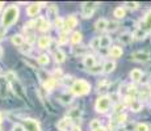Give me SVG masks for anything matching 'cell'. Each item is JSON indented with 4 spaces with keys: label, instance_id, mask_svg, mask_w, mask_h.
Here are the masks:
<instances>
[{
    "label": "cell",
    "instance_id": "obj_1",
    "mask_svg": "<svg viewBox=\"0 0 151 131\" xmlns=\"http://www.w3.org/2000/svg\"><path fill=\"white\" fill-rule=\"evenodd\" d=\"M19 14H20V9L17 5H9V7L5 8L4 13H3V17H1V25L4 28H9L12 26L14 22L19 20Z\"/></svg>",
    "mask_w": 151,
    "mask_h": 131
},
{
    "label": "cell",
    "instance_id": "obj_2",
    "mask_svg": "<svg viewBox=\"0 0 151 131\" xmlns=\"http://www.w3.org/2000/svg\"><path fill=\"white\" fill-rule=\"evenodd\" d=\"M71 93L75 96H84L91 91V85L86 80H75L71 85Z\"/></svg>",
    "mask_w": 151,
    "mask_h": 131
},
{
    "label": "cell",
    "instance_id": "obj_3",
    "mask_svg": "<svg viewBox=\"0 0 151 131\" xmlns=\"http://www.w3.org/2000/svg\"><path fill=\"white\" fill-rule=\"evenodd\" d=\"M110 104H112V100H110L109 96H100V97L96 100V112L99 113H105L109 110L110 107Z\"/></svg>",
    "mask_w": 151,
    "mask_h": 131
},
{
    "label": "cell",
    "instance_id": "obj_4",
    "mask_svg": "<svg viewBox=\"0 0 151 131\" xmlns=\"http://www.w3.org/2000/svg\"><path fill=\"white\" fill-rule=\"evenodd\" d=\"M99 3H92V1H86L82 4V16L84 19H89V17H92V14L93 12L96 11V8L99 7Z\"/></svg>",
    "mask_w": 151,
    "mask_h": 131
},
{
    "label": "cell",
    "instance_id": "obj_5",
    "mask_svg": "<svg viewBox=\"0 0 151 131\" xmlns=\"http://www.w3.org/2000/svg\"><path fill=\"white\" fill-rule=\"evenodd\" d=\"M130 58H132V60H134V62H139V63H145V62H149L151 55L149 51H135L133 52L132 55H130Z\"/></svg>",
    "mask_w": 151,
    "mask_h": 131
},
{
    "label": "cell",
    "instance_id": "obj_6",
    "mask_svg": "<svg viewBox=\"0 0 151 131\" xmlns=\"http://www.w3.org/2000/svg\"><path fill=\"white\" fill-rule=\"evenodd\" d=\"M11 87H12V89H13L14 94H16L17 97H20L21 100L27 101V93H25L24 87H22L21 84H20V81H19V80H14L13 83L11 84Z\"/></svg>",
    "mask_w": 151,
    "mask_h": 131
},
{
    "label": "cell",
    "instance_id": "obj_7",
    "mask_svg": "<svg viewBox=\"0 0 151 131\" xmlns=\"http://www.w3.org/2000/svg\"><path fill=\"white\" fill-rule=\"evenodd\" d=\"M24 126L25 131H41V127H40V123L36 121V119H32V118H28V119H24Z\"/></svg>",
    "mask_w": 151,
    "mask_h": 131
},
{
    "label": "cell",
    "instance_id": "obj_8",
    "mask_svg": "<svg viewBox=\"0 0 151 131\" xmlns=\"http://www.w3.org/2000/svg\"><path fill=\"white\" fill-rule=\"evenodd\" d=\"M57 127H58V130H60V131H68V130H71L72 129V119L68 118V117L62 118L57 123Z\"/></svg>",
    "mask_w": 151,
    "mask_h": 131
},
{
    "label": "cell",
    "instance_id": "obj_9",
    "mask_svg": "<svg viewBox=\"0 0 151 131\" xmlns=\"http://www.w3.org/2000/svg\"><path fill=\"white\" fill-rule=\"evenodd\" d=\"M34 24H36V28L41 31H45L50 28V22H49L46 19H43V17H38V19L34 21Z\"/></svg>",
    "mask_w": 151,
    "mask_h": 131
},
{
    "label": "cell",
    "instance_id": "obj_10",
    "mask_svg": "<svg viewBox=\"0 0 151 131\" xmlns=\"http://www.w3.org/2000/svg\"><path fill=\"white\" fill-rule=\"evenodd\" d=\"M139 28L142 29V30H145L147 34L151 31V11L150 12H147V14L145 16V19H143V21H142V24Z\"/></svg>",
    "mask_w": 151,
    "mask_h": 131
},
{
    "label": "cell",
    "instance_id": "obj_11",
    "mask_svg": "<svg viewBox=\"0 0 151 131\" xmlns=\"http://www.w3.org/2000/svg\"><path fill=\"white\" fill-rule=\"evenodd\" d=\"M78 25V19L75 16H68L65 21V30L63 31H67L70 29H74L75 26Z\"/></svg>",
    "mask_w": 151,
    "mask_h": 131
},
{
    "label": "cell",
    "instance_id": "obj_12",
    "mask_svg": "<svg viewBox=\"0 0 151 131\" xmlns=\"http://www.w3.org/2000/svg\"><path fill=\"white\" fill-rule=\"evenodd\" d=\"M40 9H41V5H40V3H34V4H30L28 7L27 13H28V16L34 17V16H37V14H38Z\"/></svg>",
    "mask_w": 151,
    "mask_h": 131
},
{
    "label": "cell",
    "instance_id": "obj_13",
    "mask_svg": "<svg viewBox=\"0 0 151 131\" xmlns=\"http://www.w3.org/2000/svg\"><path fill=\"white\" fill-rule=\"evenodd\" d=\"M118 39H120V42L124 43V45H129V43L133 42L134 36H133L132 33H129V31H125V33H122L120 37H118Z\"/></svg>",
    "mask_w": 151,
    "mask_h": 131
},
{
    "label": "cell",
    "instance_id": "obj_14",
    "mask_svg": "<svg viewBox=\"0 0 151 131\" xmlns=\"http://www.w3.org/2000/svg\"><path fill=\"white\" fill-rule=\"evenodd\" d=\"M50 43H51L50 37L42 36V37H40V39H38V47L40 49H47L49 46H50Z\"/></svg>",
    "mask_w": 151,
    "mask_h": 131
},
{
    "label": "cell",
    "instance_id": "obj_15",
    "mask_svg": "<svg viewBox=\"0 0 151 131\" xmlns=\"http://www.w3.org/2000/svg\"><path fill=\"white\" fill-rule=\"evenodd\" d=\"M108 20L106 19H99L96 21V24H95V26H96V30L99 31H104L106 30V28H108Z\"/></svg>",
    "mask_w": 151,
    "mask_h": 131
},
{
    "label": "cell",
    "instance_id": "obj_16",
    "mask_svg": "<svg viewBox=\"0 0 151 131\" xmlns=\"http://www.w3.org/2000/svg\"><path fill=\"white\" fill-rule=\"evenodd\" d=\"M83 63L87 68H92L93 66H96V58L93 55H87V57H84Z\"/></svg>",
    "mask_w": 151,
    "mask_h": 131
},
{
    "label": "cell",
    "instance_id": "obj_17",
    "mask_svg": "<svg viewBox=\"0 0 151 131\" xmlns=\"http://www.w3.org/2000/svg\"><path fill=\"white\" fill-rule=\"evenodd\" d=\"M114 68H116V63L113 60H106L103 66V72L104 74H110V72L114 71Z\"/></svg>",
    "mask_w": 151,
    "mask_h": 131
},
{
    "label": "cell",
    "instance_id": "obj_18",
    "mask_svg": "<svg viewBox=\"0 0 151 131\" xmlns=\"http://www.w3.org/2000/svg\"><path fill=\"white\" fill-rule=\"evenodd\" d=\"M130 77H132L133 81H139V80H142V77H143V72L138 68H134L132 72H130Z\"/></svg>",
    "mask_w": 151,
    "mask_h": 131
},
{
    "label": "cell",
    "instance_id": "obj_19",
    "mask_svg": "<svg viewBox=\"0 0 151 131\" xmlns=\"http://www.w3.org/2000/svg\"><path fill=\"white\" fill-rule=\"evenodd\" d=\"M87 51H88V49L86 47V46H79V47H74L72 49V54L74 55H79V57H87Z\"/></svg>",
    "mask_w": 151,
    "mask_h": 131
},
{
    "label": "cell",
    "instance_id": "obj_20",
    "mask_svg": "<svg viewBox=\"0 0 151 131\" xmlns=\"http://www.w3.org/2000/svg\"><path fill=\"white\" fill-rule=\"evenodd\" d=\"M54 58L57 60V63H63L66 60V54L60 49H58V50L54 51Z\"/></svg>",
    "mask_w": 151,
    "mask_h": 131
},
{
    "label": "cell",
    "instance_id": "obj_21",
    "mask_svg": "<svg viewBox=\"0 0 151 131\" xmlns=\"http://www.w3.org/2000/svg\"><path fill=\"white\" fill-rule=\"evenodd\" d=\"M37 75H38V77H40V80H41V83H43V84H45L46 81L50 79V75L47 74V71H45V69H42V68L37 69Z\"/></svg>",
    "mask_w": 151,
    "mask_h": 131
},
{
    "label": "cell",
    "instance_id": "obj_22",
    "mask_svg": "<svg viewBox=\"0 0 151 131\" xmlns=\"http://www.w3.org/2000/svg\"><path fill=\"white\" fill-rule=\"evenodd\" d=\"M109 55L112 58H120L121 55H122V49H121L120 46H113L109 51Z\"/></svg>",
    "mask_w": 151,
    "mask_h": 131
},
{
    "label": "cell",
    "instance_id": "obj_23",
    "mask_svg": "<svg viewBox=\"0 0 151 131\" xmlns=\"http://www.w3.org/2000/svg\"><path fill=\"white\" fill-rule=\"evenodd\" d=\"M7 83L5 77H0V97H5L7 94Z\"/></svg>",
    "mask_w": 151,
    "mask_h": 131
},
{
    "label": "cell",
    "instance_id": "obj_24",
    "mask_svg": "<svg viewBox=\"0 0 151 131\" xmlns=\"http://www.w3.org/2000/svg\"><path fill=\"white\" fill-rule=\"evenodd\" d=\"M110 43H112V38H110L109 36H103L100 37V47L101 49H105L110 46Z\"/></svg>",
    "mask_w": 151,
    "mask_h": 131
},
{
    "label": "cell",
    "instance_id": "obj_25",
    "mask_svg": "<svg viewBox=\"0 0 151 131\" xmlns=\"http://www.w3.org/2000/svg\"><path fill=\"white\" fill-rule=\"evenodd\" d=\"M43 85H45L46 91H53V89L55 88V85H57V79H55V77H50L45 84H43Z\"/></svg>",
    "mask_w": 151,
    "mask_h": 131
},
{
    "label": "cell",
    "instance_id": "obj_26",
    "mask_svg": "<svg viewBox=\"0 0 151 131\" xmlns=\"http://www.w3.org/2000/svg\"><path fill=\"white\" fill-rule=\"evenodd\" d=\"M130 109L133 110V112H139V110H142V102L141 101H138V100H134L133 98L132 101H130Z\"/></svg>",
    "mask_w": 151,
    "mask_h": 131
},
{
    "label": "cell",
    "instance_id": "obj_27",
    "mask_svg": "<svg viewBox=\"0 0 151 131\" xmlns=\"http://www.w3.org/2000/svg\"><path fill=\"white\" fill-rule=\"evenodd\" d=\"M12 43L13 45H16V46H20L21 47L22 45H24V37L21 36V34H14V36L12 37Z\"/></svg>",
    "mask_w": 151,
    "mask_h": 131
},
{
    "label": "cell",
    "instance_id": "obj_28",
    "mask_svg": "<svg viewBox=\"0 0 151 131\" xmlns=\"http://www.w3.org/2000/svg\"><path fill=\"white\" fill-rule=\"evenodd\" d=\"M109 85H110L109 80H101V81H99V83H97V91L99 92L106 91V89L109 88Z\"/></svg>",
    "mask_w": 151,
    "mask_h": 131
},
{
    "label": "cell",
    "instance_id": "obj_29",
    "mask_svg": "<svg viewBox=\"0 0 151 131\" xmlns=\"http://www.w3.org/2000/svg\"><path fill=\"white\" fill-rule=\"evenodd\" d=\"M59 100H60V102L62 104L67 105V104H70L72 101V94H68V92H66V93H63V94L59 96Z\"/></svg>",
    "mask_w": 151,
    "mask_h": 131
},
{
    "label": "cell",
    "instance_id": "obj_30",
    "mask_svg": "<svg viewBox=\"0 0 151 131\" xmlns=\"http://www.w3.org/2000/svg\"><path fill=\"white\" fill-rule=\"evenodd\" d=\"M47 16L51 19H57L58 16V8L55 5H49L47 7Z\"/></svg>",
    "mask_w": 151,
    "mask_h": 131
},
{
    "label": "cell",
    "instance_id": "obj_31",
    "mask_svg": "<svg viewBox=\"0 0 151 131\" xmlns=\"http://www.w3.org/2000/svg\"><path fill=\"white\" fill-rule=\"evenodd\" d=\"M133 36H134V38H137V39H145L147 37V33L145 30H142L141 28H138L137 30L134 31V34H133Z\"/></svg>",
    "mask_w": 151,
    "mask_h": 131
},
{
    "label": "cell",
    "instance_id": "obj_32",
    "mask_svg": "<svg viewBox=\"0 0 151 131\" xmlns=\"http://www.w3.org/2000/svg\"><path fill=\"white\" fill-rule=\"evenodd\" d=\"M71 43H74V45H78V43H80V41H82V33H79V31H75V33H72L71 36Z\"/></svg>",
    "mask_w": 151,
    "mask_h": 131
},
{
    "label": "cell",
    "instance_id": "obj_33",
    "mask_svg": "<svg viewBox=\"0 0 151 131\" xmlns=\"http://www.w3.org/2000/svg\"><path fill=\"white\" fill-rule=\"evenodd\" d=\"M113 14L116 16V19H124L125 17V8L117 7L114 11H113Z\"/></svg>",
    "mask_w": 151,
    "mask_h": 131
},
{
    "label": "cell",
    "instance_id": "obj_34",
    "mask_svg": "<svg viewBox=\"0 0 151 131\" xmlns=\"http://www.w3.org/2000/svg\"><path fill=\"white\" fill-rule=\"evenodd\" d=\"M80 117H82V112L79 109H72L68 113V118H71V119H79Z\"/></svg>",
    "mask_w": 151,
    "mask_h": 131
},
{
    "label": "cell",
    "instance_id": "obj_35",
    "mask_svg": "<svg viewBox=\"0 0 151 131\" xmlns=\"http://www.w3.org/2000/svg\"><path fill=\"white\" fill-rule=\"evenodd\" d=\"M67 41H68V33H67V31H62V33L59 34V37H58V43L65 45Z\"/></svg>",
    "mask_w": 151,
    "mask_h": 131
},
{
    "label": "cell",
    "instance_id": "obj_36",
    "mask_svg": "<svg viewBox=\"0 0 151 131\" xmlns=\"http://www.w3.org/2000/svg\"><path fill=\"white\" fill-rule=\"evenodd\" d=\"M4 77H5V80H7V81H8V83H9V84H12L14 80H17V77H16V74H14L13 71H8L7 74H5V76H4Z\"/></svg>",
    "mask_w": 151,
    "mask_h": 131
},
{
    "label": "cell",
    "instance_id": "obj_37",
    "mask_svg": "<svg viewBox=\"0 0 151 131\" xmlns=\"http://www.w3.org/2000/svg\"><path fill=\"white\" fill-rule=\"evenodd\" d=\"M88 72H89V74H92V75L101 74V72H103V66H100V64L93 66L92 68H88Z\"/></svg>",
    "mask_w": 151,
    "mask_h": 131
},
{
    "label": "cell",
    "instance_id": "obj_38",
    "mask_svg": "<svg viewBox=\"0 0 151 131\" xmlns=\"http://www.w3.org/2000/svg\"><path fill=\"white\" fill-rule=\"evenodd\" d=\"M37 62H38L41 66H46V64H49L50 59H49L47 55H40V57L37 58Z\"/></svg>",
    "mask_w": 151,
    "mask_h": 131
},
{
    "label": "cell",
    "instance_id": "obj_39",
    "mask_svg": "<svg viewBox=\"0 0 151 131\" xmlns=\"http://www.w3.org/2000/svg\"><path fill=\"white\" fill-rule=\"evenodd\" d=\"M118 26H120V24H118L117 21H109L106 30H108V31H114V30H117V29H118Z\"/></svg>",
    "mask_w": 151,
    "mask_h": 131
},
{
    "label": "cell",
    "instance_id": "obj_40",
    "mask_svg": "<svg viewBox=\"0 0 151 131\" xmlns=\"http://www.w3.org/2000/svg\"><path fill=\"white\" fill-rule=\"evenodd\" d=\"M135 131H150V126L147 123H138L135 126Z\"/></svg>",
    "mask_w": 151,
    "mask_h": 131
},
{
    "label": "cell",
    "instance_id": "obj_41",
    "mask_svg": "<svg viewBox=\"0 0 151 131\" xmlns=\"http://www.w3.org/2000/svg\"><path fill=\"white\" fill-rule=\"evenodd\" d=\"M89 127H91V130H92V131L97 130L99 127H101L100 121H99V119H93V121H91V123H89Z\"/></svg>",
    "mask_w": 151,
    "mask_h": 131
},
{
    "label": "cell",
    "instance_id": "obj_42",
    "mask_svg": "<svg viewBox=\"0 0 151 131\" xmlns=\"http://www.w3.org/2000/svg\"><path fill=\"white\" fill-rule=\"evenodd\" d=\"M124 5L126 8H129V9H137V8L139 7V4L137 1H126Z\"/></svg>",
    "mask_w": 151,
    "mask_h": 131
},
{
    "label": "cell",
    "instance_id": "obj_43",
    "mask_svg": "<svg viewBox=\"0 0 151 131\" xmlns=\"http://www.w3.org/2000/svg\"><path fill=\"white\" fill-rule=\"evenodd\" d=\"M91 47L95 49V50L100 47V37H96V38H93L91 41Z\"/></svg>",
    "mask_w": 151,
    "mask_h": 131
},
{
    "label": "cell",
    "instance_id": "obj_44",
    "mask_svg": "<svg viewBox=\"0 0 151 131\" xmlns=\"http://www.w3.org/2000/svg\"><path fill=\"white\" fill-rule=\"evenodd\" d=\"M126 114H124V113H122V114H118L117 115V118H116V123H117V125H121V123H124V122L125 121H126Z\"/></svg>",
    "mask_w": 151,
    "mask_h": 131
},
{
    "label": "cell",
    "instance_id": "obj_45",
    "mask_svg": "<svg viewBox=\"0 0 151 131\" xmlns=\"http://www.w3.org/2000/svg\"><path fill=\"white\" fill-rule=\"evenodd\" d=\"M30 50H32V46L29 45V43H27V45L24 43V45L20 47V51L24 52V54H29V52H30Z\"/></svg>",
    "mask_w": 151,
    "mask_h": 131
},
{
    "label": "cell",
    "instance_id": "obj_46",
    "mask_svg": "<svg viewBox=\"0 0 151 131\" xmlns=\"http://www.w3.org/2000/svg\"><path fill=\"white\" fill-rule=\"evenodd\" d=\"M54 22H55V26H57V28H59V29L65 28V21H63V20L60 19V17H57Z\"/></svg>",
    "mask_w": 151,
    "mask_h": 131
},
{
    "label": "cell",
    "instance_id": "obj_47",
    "mask_svg": "<svg viewBox=\"0 0 151 131\" xmlns=\"http://www.w3.org/2000/svg\"><path fill=\"white\" fill-rule=\"evenodd\" d=\"M13 131H25V129H24V126H22V125H20V123H14Z\"/></svg>",
    "mask_w": 151,
    "mask_h": 131
},
{
    "label": "cell",
    "instance_id": "obj_48",
    "mask_svg": "<svg viewBox=\"0 0 151 131\" xmlns=\"http://www.w3.org/2000/svg\"><path fill=\"white\" fill-rule=\"evenodd\" d=\"M122 109H124V104H117V105H116V107H114V112L116 113H120Z\"/></svg>",
    "mask_w": 151,
    "mask_h": 131
},
{
    "label": "cell",
    "instance_id": "obj_49",
    "mask_svg": "<svg viewBox=\"0 0 151 131\" xmlns=\"http://www.w3.org/2000/svg\"><path fill=\"white\" fill-rule=\"evenodd\" d=\"M28 37V38H27V41H28V43H29V45H30L32 46V43H33L34 42V36H33V34H29V36H27Z\"/></svg>",
    "mask_w": 151,
    "mask_h": 131
},
{
    "label": "cell",
    "instance_id": "obj_50",
    "mask_svg": "<svg viewBox=\"0 0 151 131\" xmlns=\"http://www.w3.org/2000/svg\"><path fill=\"white\" fill-rule=\"evenodd\" d=\"M54 75H57V76H62V71H60V69H55Z\"/></svg>",
    "mask_w": 151,
    "mask_h": 131
},
{
    "label": "cell",
    "instance_id": "obj_51",
    "mask_svg": "<svg viewBox=\"0 0 151 131\" xmlns=\"http://www.w3.org/2000/svg\"><path fill=\"white\" fill-rule=\"evenodd\" d=\"M71 131H80V127H79V126H74V127L71 129Z\"/></svg>",
    "mask_w": 151,
    "mask_h": 131
},
{
    "label": "cell",
    "instance_id": "obj_52",
    "mask_svg": "<svg viewBox=\"0 0 151 131\" xmlns=\"http://www.w3.org/2000/svg\"><path fill=\"white\" fill-rule=\"evenodd\" d=\"M95 131H106V129H104V127H99V129L95 130Z\"/></svg>",
    "mask_w": 151,
    "mask_h": 131
},
{
    "label": "cell",
    "instance_id": "obj_53",
    "mask_svg": "<svg viewBox=\"0 0 151 131\" xmlns=\"http://www.w3.org/2000/svg\"><path fill=\"white\" fill-rule=\"evenodd\" d=\"M3 5H4V3H3V1H0V11H1V8H3Z\"/></svg>",
    "mask_w": 151,
    "mask_h": 131
},
{
    "label": "cell",
    "instance_id": "obj_54",
    "mask_svg": "<svg viewBox=\"0 0 151 131\" xmlns=\"http://www.w3.org/2000/svg\"><path fill=\"white\" fill-rule=\"evenodd\" d=\"M3 39V33H0V41Z\"/></svg>",
    "mask_w": 151,
    "mask_h": 131
},
{
    "label": "cell",
    "instance_id": "obj_55",
    "mask_svg": "<svg viewBox=\"0 0 151 131\" xmlns=\"http://www.w3.org/2000/svg\"><path fill=\"white\" fill-rule=\"evenodd\" d=\"M1 54H3V51H1V47H0V57H1Z\"/></svg>",
    "mask_w": 151,
    "mask_h": 131
},
{
    "label": "cell",
    "instance_id": "obj_56",
    "mask_svg": "<svg viewBox=\"0 0 151 131\" xmlns=\"http://www.w3.org/2000/svg\"><path fill=\"white\" fill-rule=\"evenodd\" d=\"M0 123H1V114H0Z\"/></svg>",
    "mask_w": 151,
    "mask_h": 131
},
{
    "label": "cell",
    "instance_id": "obj_57",
    "mask_svg": "<svg viewBox=\"0 0 151 131\" xmlns=\"http://www.w3.org/2000/svg\"><path fill=\"white\" fill-rule=\"evenodd\" d=\"M0 131H3V130H1V126H0Z\"/></svg>",
    "mask_w": 151,
    "mask_h": 131
}]
</instances>
